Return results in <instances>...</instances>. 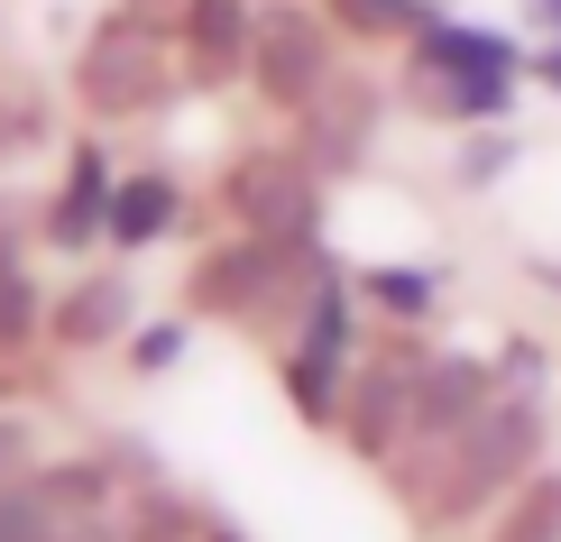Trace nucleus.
I'll return each mask as SVG.
<instances>
[{
    "instance_id": "nucleus-1",
    "label": "nucleus",
    "mask_w": 561,
    "mask_h": 542,
    "mask_svg": "<svg viewBox=\"0 0 561 542\" xmlns=\"http://www.w3.org/2000/svg\"><path fill=\"white\" fill-rule=\"evenodd\" d=\"M414 102L442 111V120H497L516 102V46L460 28V19H433L414 37Z\"/></svg>"
},
{
    "instance_id": "nucleus-2",
    "label": "nucleus",
    "mask_w": 561,
    "mask_h": 542,
    "mask_svg": "<svg viewBox=\"0 0 561 542\" xmlns=\"http://www.w3.org/2000/svg\"><path fill=\"white\" fill-rule=\"evenodd\" d=\"M451 451V478H433V524H451V515H470L488 497H516V478L534 469V451H543V414L525 405H488L470 433H451L442 441Z\"/></svg>"
},
{
    "instance_id": "nucleus-3",
    "label": "nucleus",
    "mask_w": 561,
    "mask_h": 542,
    "mask_svg": "<svg viewBox=\"0 0 561 542\" xmlns=\"http://www.w3.org/2000/svg\"><path fill=\"white\" fill-rule=\"evenodd\" d=\"M313 267V240H230L194 267V313H230V322H259L295 295V276Z\"/></svg>"
},
{
    "instance_id": "nucleus-4",
    "label": "nucleus",
    "mask_w": 561,
    "mask_h": 542,
    "mask_svg": "<svg viewBox=\"0 0 561 542\" xmlns=\"http://www.w3.org/2000/svg\"><path fill=\"white\" fill-rule=\"evenodd\" d=\"M221 203H230V221H240L249 240H313V221H322V184L286 148H249L240 166L221 175Z\"/></svg>"
},
{
    "instance_id": "nucleus-5",
    "label": "nucleus",
    "mask_w": 561,
    "mask_h": 542,
    "mask_svg": "<svg viewBox=\"0 0 561 542\" xmlns=\"http://www.w3.org/2000/svg\"><path fill=\"white\" fill-rule=\"evenodd\" d=\"M75 92H83V111H102V120L157 111V92H167L157 28H138V19H102V28L83 37V56H75Z\"/></svg>"
},
{
    "instance_id": "nucleus-6",
    "label": "nucleus",
    "mask_w": 561,
    "mask_h": 542,
    "mask_svg": "<svg viewBox=\"0 0 561 542\" xmlns=\"http://www.w3.org/2000/svg\"><path fill=\"white\" fill-rule=\"evenodd\" d=\"M259 92L267 102H286V111H304L322 83H332V19H313V10H267L259 19Z\"/></svg>"
},
{
    "instance_id": "nucleus-7",
    "label": "nucleus",
    "mask_w": 561,
    "mask_h": 542,
    "mask_svg": "<svg viewBox=\"0 0 561 542\" xmlns=\"http://www.w3.org/2000/svg\"><path fill=\"white\" fill-rule=\"evenodd\" d=\"M295 120H304V148H295L304 166H313V175H350V166L368 157V138H378V92L350 83V74H332L313 102L295 111Z\"/></svg>"
},
{
    "instance_id": "nucleus-8",
    "label": "nucleus",
    "mask_w": 561,
    "mask_h": 542,
    "mask_svg": "<svg viewBox=\"0 0 561 542\" xmlns=\"http://www.w3.org/2000/svg\"><path fill=\"white\" fill-rule=\"evenodd\" d=\"M341 349H350V303L332 276H313V295H304V341L286 359V395L313 423H332V387H341Z\"/></svg>"
},
{
    "instance_id": "nucleus-9",
    "label": "nucleus",
    "mask_w": 561,
    "mask_h": 542,
    "mask_svg": "<svg viewBox=\"0 0 561 542\" xmlns=\"http://www.w3.org/2000/svg\"><path fill=\"white\" fill-rule=\"evenodd\" d=\"M184 46H194L203 83H230L259 65V19H249V0H184Z\"/></svg>"
},
{
    "instance_id": "nucleus-10",
    "label": "nucleus",
    "mask_w": 561,
    "mask_h": 542,
    "mask_svg": "<svg viewBox=\"0 0 561 542\" xmlns=\"http://www.w3.org/2000/svg\"><path fill=\"white\" fill-rule=\"evenodd\" d=\"M479 414H488V368H479V359H433V368H414V433H424V441L470 433Z\"/></svg>"
},
{
    "instance_id": "nucleus-11",
    "label": "nucleus",
    "mask_w": 561,
    "mask_h": 542,
    "mask_svg": "<svg viewBox=\"0 0 561 542\" xmlns=\"http://www.w3.org/2000/svg\"><path fill=\"white\" fill-rule=\"evenodd\" d=\"M405 433H414V368H359V387H350V451L387 460Z\"/></svg>"
},
{
    "instance_id": "nucleus-12",
    "label": "nucleus",
    "mask_w": 561,
    "mask_h": 542,
    "mask_svg": "<svg viewBox=\"0 0 561 542\" xmlns=\"http://www.w3.org/2000/svg\"><path fill=\"white\" fill-rule=\"evenodd\" d=\"M92 230H111V166H102V148H75V175H65L56 211H46V240L83 249Z\"/></svg>"
},
{
    "instance_id": "nucleus-13",
    "label": "nucleus",
    "mask_w": 561,
    "mask_h": 542,
    "mask_svg": "<svg viewBox=\"0 0 561 542\" xmlns=\"http://www.w3.org/2000/svg\"><path fill=\"white\" fill-rule=\"evenodd\" d=\"M121 322H129V286H121V276H83V286L56 303V341H65V349L121 341Z\"/></svg>"
},
{
    "instance_id": "nucleus-14",
    "label": "nucleus",
    "mask_w": 561,
    "mask_h": 542,
    "mask_svg": "<svg viewBox=\"0 0 561 542\" xmlns=\"http://www.w3.org/2000/svg\"><path fill=\"white\" fill-rule=\"evenodd\" d=\"M167 221H175V184L167 175H129L121 194H111V240L121 249H148Z\"/></svg>"
},
{
    "instance_id": "nucleus-15",
    "label": "nucleus",
    "mask_w": 561,
    "mask_h": 542,
    "mask_svg": "<svg viewBox=\"0 0 561 542\" xmlns=\"http://www.w3.org/2000/svg\"><path fill=\"white\" fill-rule=\"evenodd\" d=\"M488 542H561V478H525Z\"/></svg>"
},
{
    "instance_id": "nucleus-16",
    "label": "nucleus",
    "mask_w": 561,
    "mask_h": 542,
    "mask_svg": "<svg viewBox=\"0 0 561 542\" xmlns=\"http://www.w3.org/2000/svg\"><path fill=\"white\" fill-rule=\"evenodd\" d=\"M332 19H341V28H359V37H424L433 28L424 0H332Z\"/></svg>"
},
{
    "instance_id": "nucleus-17",
    "label": "nucleus",
    "mask_w": 561,
    "mask_h": 542,
    "mask_svg": "<svg viewBox=\"0 0 561 542\" xmlns=\"http://www.w3.org/2000/svg\"><path fill=\"white\" fill-rule=\"evenodd\" d=\"M0 542H65V515L37 497V478L28 487H0Z\"/></svg>"
},
{
    "instance_id": "nucleus-18",
    "label": "nucleus",
    "mask_w": 561,
    "mask_h": 542,
    "mask_svg": "<svg viewBox=\"0 0 561 542\" xmlns=\"http://www.w3.org/2000/svg\"><path fill=\"white\" fill-rule=\"evenodd\" d=\"M28 332H37V286L19 267H0V349H19Z\"/></svg>"
},
{
    "instance_id": "nucleus-19",
    "label": "nucleus",
    "mask_w": 561,
    "mask_h": 542,
    "mask_svg": "<svg viewBox=\"0 0 561 542\" xmlns=\"http://www.w3.org/2000/svg\"><path fill=\"white\" fill-rule=\"evenodd\" d=\"M368 303H387V313H433V276H414V267H378V276H368Z\"/></svg>"
},
{
    "instance_id": "nucleus-20",
    "label": "nucleus",
    "mask_w": 561,
    "mask_h": 542,
    "mask_svg": "<svg viewBox=\"0 0 561 542\" xmlns=\"http://www.w3.org/2000/svg\"><path fill=\"white\" fill-rule=\"evenodd\" d=\"M28 478H37V433L0 414V487H28Z\"/></svg>"
},
{
    "instance_id": "nucleus-21",
    "label": "nucleus",
    "mask_w": 561,
    "mask_h": 542,
    "mask_svg": "<svg viewBox=\"0 0 561 542\" xmlns=\"http://www.w3.org/2000/svg\"><path fill=\"white\" fill-rule=\"evenodd\" d=\"M37 138V102L28 92H0V148H28Z\"/></svg>"
},
{
    "instance_id": "nucleus-22",
    "label": "nucleus",
    "mask_w": 561,
    "mask_h": 542,
    "mask_svg": "<svg viewBox=\"0 0 561 542\" xmlns=\"http://www.w3.org/2000/svg\"><path fill=\"white\" fill-rule=\"evenodd\" d=\"M506 157H516V138H479V148H470V166H460V175H470V184H488V175L506 166Z\"/></svg>"
},
{
    "instance_id": "nucleus-23",
    "label": "nucleus",
    "mask_w": 561,
    "mask_h": 542,
    "mask_svg": "<svg viewBox=\"0 0 561 542\" xmlns=\"http://www.w3.org/2000/svg\"><path fill=\"white\" fill-rule=\"evenodd\" d=\"M175 349H184V332H138V368H167Z\"/></svg>"
},
{
    "instance_id": "nucleus-24",
    "label": "nucleus",
    "mask_w": 561,
    "mask_h": 542,
    "mask_svg": "<svg viewBox=\"0 0 561 542\" xmlns=\"http://www.w3.org/2000/svg\"><path fill=\"white\" fill-rule=\"evenodd\" d=\"M497 368H506V377H534V368H543V349H534V341H506Z\"/></svg>"
},
{
    "instance_id": "nucleus-25",
    "label": "nucleus",
    "mask_w": 561,
    "mask_h": 542,
    "mask_svg": "<svg viewBox=\"0 0 561 542\" xmlns=\"http://www.w3.org/2000/svg\"><path fill=\"white\" fill-rule=\"evenodd\" d=\"M525 10H534V19H543V28H561V0H525Z\"/></svg>"
},
{
    "instance_id": "nucleus-26",
    "label": "nucleus",
    "mask_w": 561,
    "mask_h": 542,
    "mask_svg": "<svg viewBox=\"0 0 561 542\" xmlns=\"http://www.w3.org/2000/svg\"><path fill=\"white\" fill-rule=\"evenodd\" d=\"M543 83H552V92H561V46H552V56H543Z\"/></svg>"
},
{
    "instance_id": "nucleus-27",
    "label": "nucleus",
    "mask_w": 561,
    "mask_h": 542,
    "mask_svg": "<svg viewBox=\"0 0 561 542\" xmlns=\"http://www.w3.org/2000/svg\"><path fill=\"white\" fill-rule=\"evenodd\" d=\"M543 276H552V286H561V267H543Z\"/></svg>"
},
{
    "instance_id": "nucleus-28",
    "label": "nucleus",
    "mask_w": 561,
    "mask_h": 542,
    "mask_svg": "<svg viewBox=\"0 0 561 542\" xmlns=\"http://www.w3.org/2000/svg\"><path fill=\"white\" fill-rule=\"evenodd\" d=\"M221 542H230V533H221Z\"/></svg>"
}]
</instances>
